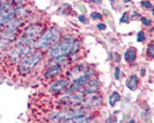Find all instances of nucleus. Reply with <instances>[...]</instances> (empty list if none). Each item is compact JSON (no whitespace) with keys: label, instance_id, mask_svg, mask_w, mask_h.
Here are the masks:
<instances>
[{"label":"nucleus","instance_id":"9d476101","mask_svg":"<svg viewBox=\"0 0 154 123\" xmlns=\"http://www.w3.org/2000/svg\"><path fill=\"white\" fill-rule=\"evenodd\" d=\"M137 58V50L134 48H129L125 52H124V59L125 62H129V63H132V62L136 61Z\"/></svg>","mask_w":154,"mask_h":123},{"label":"nucleus","instance_id":"7ed1b4c3","mask_svg":"<svg viewBox=\"0 0 154 123\" xmlns=\"http://www.w3.org/2000/svg\"><path fill=\"white\" fill-rule=\"evenodd\" d=\"M60 39V31L56 27H51L49 29H46L41 36H39L37 41L34 43V48L36 50H44L48 49L51 46H54V43Z\"/></svg>","mask_w":154,"mask_h":123},{"label":"nucleus","instance_id":"f257e3e1","mask_svg":"<svg viewBox=\"0 0 154 123\" xmlns=\"http://www.w3.org/2000/svg\"><path fill=\"white\" fill-rule=\"evenodd\" d=\"M79 46V42L75 41L74 39L69 37V36H65L63 39H59L54 46L49 48V52L48 55L52 58L56 57H67L69 55L74 54L78 50Z\"/></svg>","mask_w":154,"mask_h":123},{"label":"nucleus","instance_id":"39448f33","mask_svg":"<svg viewBox=\"0 0 154 123\" xmlns=\"http://www.w3.org/2000/svg\"><path fill=\"white\" fill-rule=\"evenodd\" d=\"M69 85V79L67 78H62V79H57L54 80L52 84L49 86V92L52 94H58L65 91V88Z\"/></svg>","mask_w":154,"mask_h":123},{"label":"nucleus","instance_id":"f8f14e48","mask_svg":"<svg viewBox=\"0 0 154 123\" xmlns=\"http://www.w3.org/2000/svg\"><path fill=\"white\" fill-rule=\"evenodd\" d=\"M147 55L151 57V58H153L154 57V44L153 43H149V46L147 48Z\"/></svg>","mask_w":154,"mask_h":123},{"label":"nucleus","instance_id":"0eeeda50","mask_svg":"<svg viewBox=\"0 0 154 123\" xmlns=\"http://www.w3.org/2000/svg\"><path fill=\"white\" fill-rule=\"evenodd\" d=\"M63 72V66L62 65H57V64H51L48 69L44 71L43 76L44 78H48V79H51V78H54L57 76H59Z\"/></svg>","mask_w":154,"mask_h":123},{"label":"nucleus","instance_id":"20e7f679","mask_svg":"<svg viewBox=\"0 0 154 123\" xmlns=\"http://www.w3.org/2000/svg\"><path fill=\"white\" fill-rule=\"evenodd\" d=\"M42 33H43V27L41 24L37 23L30 24L23 30L21 36L19 37L17 44H34L42 35Z\"/></svg>","mask_w":154,"mask_h":123},{"label":"nucleus","instance_id":"4be33fe9","mask_svg":"<svg viewBox=\"0 0 154 123\" xmlns=\"http://www.w3.org/2000/svg\"><path fill=\"white\" fill-rule=\"evenodd\" d=\"M129 123H136V120H133V118H132V120L129 121Z\"/></svg>","mask_w":154,"mask_h":123},{"label":"nucleus","instance_id":"f03ea898","mask_svg":"<svg viewBox=\"0 0 154 123\" xmlns=\"http://www.w3.org/2000/svg\"><path fill=\"white\" fill-rule=\"evenodd\" d=\"M43 57H44L43 51L42 50H36V49L32 50L30 54L27 55L26 57H23L19 63V68H17L20 74L26 76V74L30 73L31 71L42 62Z\"/></svg>","mask_w":154,"mask_h":123},{"label":"nucleus","instance_id":"4468645a","mask_svg":"<svg viewBox=\"0 0 154 123\" xmlns=\"http://www.w3.org/2000/svg\"><path fill=\"white\" fill-rule=\"evenodd\" d=\"M129 21H130V14L125 12V13H123L122 17H121V22L125 23V22H129Z\"/></svg>","mask_w":154,"mask_h":123},{"label":"nucleus","instance_id":"9b49d317","mask_svg":"<svg viewBox=\"0 0 154 123\" xmlns=\"http://www.w3.org/2000/svg\"><path fill=\"white\" fill-rule=\"evenodd\" d=\"M121 101V94L118 92H112L111 93V95L109 96V105L110 106H115L117 102H119Z\"/></svg>","mask_w":154,"mask_h":123},{"label":"nucleus","instance_id":"b1692460","mask_svg":"<svg viewBox=\"0 0 154 123\" xmlns=\"http://www.w3.org/2000/svg\"><path fill=\"white\" fill-rule=\"evenodd\" d=\"M110 1H117V0H110Z\"/></svg>","mask_w":154,"mask_h":123},{"label":"nucleus","instance_id":"6e6552de","mask_svg":"<svg viewBox=\"0 0 154 123\" xmlns=\"http://www.w3.org/2000/svg\"><path fill=\"white\" fill-rule=\"evenodd\" d=\"M99 88H100V81L97 79H91L86 86L84 87V93L89 95V94H95V93L99 92Z\"/></svg>","mask_w":154,"mask_h":123},{"label":"nucleus","instance_id":"2eb2a0df","mask_svg":"<svg viewBox=\"0 0 154 123\" xmlns=\"http://www.w3.org/2000/svg\"><path fill=\"white\" fill-rule=\"evenodd\" d=\"M141 6L144 8H146V9H152L153 6H152V2L151 1H148V0H145V1H143L141 2Z\"/></svg>","mask_w":154,"mask_h":123},{"label":"nucleus","instance_id":"f3484780","mask_svg":"<svg viewBox=\"0 0 154 123\" xmlns=\"http://www.w3.org/2000/svg\"><path fill=\"white\" fill-rule=\"evenodd\" d=\"M91 17L93 20H101L102 19V14L101 13H97V12H93L91 14Z\"/></svg>","mask_w":154,"mask_h":123},{"label":"nucleus","instance_id":"1a4fd4ad","mask_svg":"<svg viewBox=\"0 0 154 123\" xmlns=\"http://www.w3.org/2000/svg\"><path fill=\"white\" fill-rule=\"evenodd\" d=\"M125 85H126V87H128L130 91H136L139 86V78L137 77L136 74H131L130 77L126 79Z\"/></svg>","mask_w":154,"mask_h":123},{"label":"nucleus","instance_id":"dca6fc26","mask_svg":"<svg viewBox=\"0 0 154 123\" xmlns=\"http://www.w3.org/2000/svg\"><path fill=\"white\" fill-rule=\"evenodd\" d=\"M140 20H141L143 24H144V26H146V27H151V26H152V21H151L149 19L145 17V16H143V17H141Z\"/></svg>","mask_w":154,"mask_h":123},{"label":"nucleus","instance_id":"a211bd4d","mask_svg":"<svg viewBox=\"0 0 154 123\" xmlns=\"http://www.w3.org/2000/svg\"><path fill=\"white\" fill-rule=\"evenodd\" d=\"M114 77H115L116 80H119V77H121V70L118 66L115 68V72H114Z\"/></svg>","mask_w":154,"mask_h":123},{"label":"nucleus","instance_id":"6ab92c4d","mask_svg":"<svg viewBox=\"0 0 154 123\" xmlns=\"http://www.w3.org/2000/svg\"><path fill=\"white\" fill-rule=\"evenodd\" d=\"M97 28H99L100 30H106V29H107V26H106L104 23H99V24H97Z\"/></svg>","mask_w":154,"mask_h":123},{"label":"nucleus","instance_id":"423d86ee","mask_svg":"<svg viewBox=\"0 0 154 123\" xmlns=\"http://www.w3.org/2000/svg\"><path fill=\"white\" fill-rule=\"evenodd\" d=\"M101 102H102L101 96L97 93H95V94H89L87 98H85L82 105H84L86 108H92V107H97Z\"/></svg>","mask_w":154,"mask_h":123},{"label":"nucleus","instance_id":"5701e85b","mask_svg":"<svg viewBox=\"0 0 154 123\" xmlns=\"http://www.w3.org/2000/svg\"><path fill=\"white\" fill-rule=\"evenodd\" d=\"M124 2H125V4H126V2H130V1H131V0H123Z\"/></svg>","mask_w":154,"mask_h":123},{"label":"nucleus","instance_id":"aec40b11","mask_svg":"<svg viewBox=\"0 0 154 123\" xmlns=\"http://www.w3.org/2000/svg\"><path fill=\"white\" fill-rule=\"evenodd\" d=\"M79 20H80L81 22H86V17H85V15H80V16H79Z\"/></svg>","mask_w":154,"mask_h":123},{"label":"nucleus","instance_id":"412c9836","mask_svg":"<svg viewBox=\"0 0 154 123\" xmlns=\"http://www.w3.org/2000/svg\"><path fill=\"white\" fill-rule=\"evenodd\" d=\"M88 1H92V2H94V4H101V0H88Z\"/></svg>","mask_w":154,"mask_h":123},{"label":"nucleus","instance_id":"ddd939ff","mask_svg":"<svg viewBox=\"0 0 154 123\" xmlns=\"http://www.w3.org/2000/svg\"><path fill=\"white\" fill-rule=\"evenodd\" d=\"M145 39H146L145 33L143 30H140L138 33V35H137V41H138V42H145Z\"/></svg>","mask_w":154,"mask_h":123}]
</instances>
